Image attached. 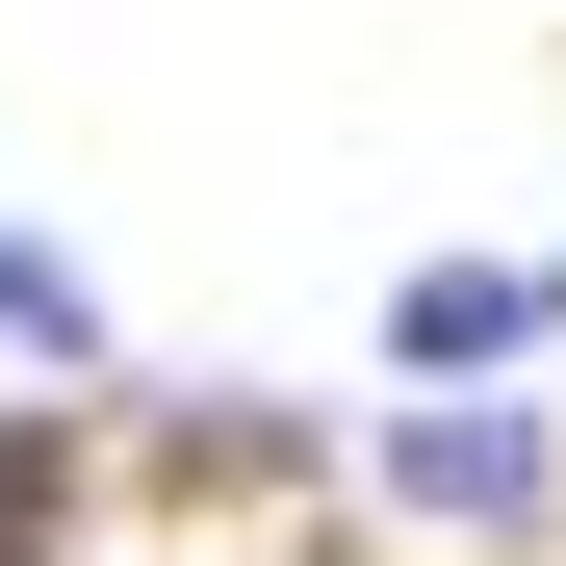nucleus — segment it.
Returning a JSON list of instances; mask_svg holds the SVG:
<instances>
[{
  "label": "nucleus",
  "instance_id": "f03ea898",
  "mask_svg": "<svg viewBox=\"0 0 566 566\" xmlns=\"http://www.w3.org/2000/svg\"><path fill=\"white\" fill-rule=\"evenodd\" d=\"M387 335H412V387L463 412V387H515V360L566 335V258H412V310H387Z\"/></svg>",
  "mask_w": 566,
  "mask_h": 566
},
{
  "label": "nucleus",
  "instance_id": "7ed1b4c3",
  "mask_svg": "<svg viewBox=\"0 0 566 566\" xmlns=\"http://www.w3.org/2000/svg\"><path fill=\"white\" fill-rule=\"evenodd\" d=\"M77 541V438H0V566H52Z\"/></svg>",
  "mask_w": 566,
  "mask_h": 566
},
{
  "label": "nucleus",
  "instance_id": "f257e3e1",
  "mask_svg": "<svg viewBox=\"0 0 566 566\" xmlns=\"http://www.w3.org/2000/svg\"><path fill=\"white\" fill-rule=\"evenodd\" d=\"M387 515H412V541H515V515H541V412H515V387H490V412L412 387V412H387Z\"/></svg>",
  "mask_w": 566,
  "mask_h": 566
}]
</instances>
